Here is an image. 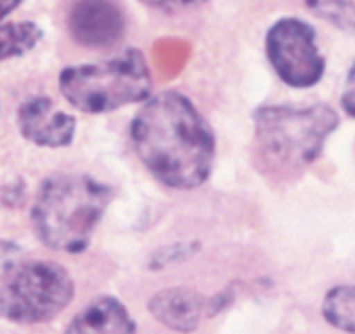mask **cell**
<instances>
[{"label":"cell","mask_w":355,"mask_h":334,"mask_svg":"<svg viewBox=\"0 0 355 334\" xmlns=\"http://www.w3.org/2000/svg\"><path fill=\"white\" fill-rule=\"evenodd\" d=\"M129 138L143 167L167 188L197 190L213 175L216 136L196 103L180 91H162L141 103Z\"/></svg>","instance_id":"cell-1"},{"label":"cell","mask_w":355,"mask_h":334,"mask_svg":"<svg viewBox=\"0 0 355 334\" xmlns=\"http://www.w3.org/2000/svg\"><path fill=\"white\" fill-rule=\"evenodd\" d=\"M251 118L254 164L275 179L293 178L312 166L340 128V115L327 103L261 105Z\"/></svg>","instance_id":"cell-2"},{"label":"cell","mask_w":355,"mask_h":334,"mask_svg":"<svg viewBox=\"0 0 355 334\" xmlns=\"http://www.w3.org/2000/svg\"><path fill=\"white\" fill-rule=\"evenodd\" d=\"M112 188L80 173H54L42 179L33 197V234L51 251L82 254L93 242L112 202Z\"/></svg>","instance_id":"cell-3"},{"label":"cell","mask_w":355,"mask_h":334,"mask_svg":"<svg viewBox=\"0 0 355 334\" xmlns=\"http://www.w3.org/2000/svg\"><path fill=\"white\" fill-rule=\"evenodd\" d=\"M58 89L77 112L103 115L145 103L153 94V78L143 51L129 47L100 63L64 67Z\"/></svg>","instance_id":"cell-4"},{"label":"cell","mask_w":355,"mask_h":334,"mask_svg":"<svg viewBox=\"0 0 355 334\" xmlns=\"http://www.w3.org/2000/svg\"><path fill=\"white\" fill-rule=\"evenodd\" d=\"M75 298V282L61 263L30 260L0 279V317L33 326L56 319Z\"/></svg>","instance_id":"cell-5"},{"label":"cell","mask_w":355,"mask_h":334,"mask_svg":"<svg viewBox=\"0 0 355 334\" xmlns=\"http://www.w3.org/2000/svg\"><path fill=\"white\" fill-rule=\"evenodd\" d=\"M265 51L275 75L293 89H312L326 73L317 32L295 16L277 19L268 28Z\"/></svg>","instance_id":"cell-6"},{"label":"cell","mask_w":355,"mask_h":334,"mask_svg":"<svg viewBox=\"0 0 355 334\" xmlns=\"http://www.w3.org/2000/svg\"><path fill=\"white\" fill-rule=\"evenodd\" d=\"M19 134L40 148H67L77 134V118L56 107L49 96H30L16 110Z\"/></svg>","instance_id":"cell-7"},{"label":"cell","mask_w":355,"mask_h":334,"mask_svg":"<svg viewBox=\"0 0 355 334\" xmlns=\"http://www.w3.org/2000/svg\"><path fill=\"white\" fill-rule=\"evenodd\" d=\"M67 23L71 39L85 49H110L125 33L124 11L115 0H77Z\"/></svg>","instance_id":"cell-8"},{"label":"cell","mask_w":355,"mask_h":334,"mask_svg":"<svg viewBox=\"0 0 355 334\" xmlns=\"http://www.w3.org/2000/svg\"><path fill=\"white\" fill-rule=\"evenodd\" d=\"M206 298L187 285H173L157 291L148 299V312L160 326L178 334H192L206 315Z\"/></svg>","instance_id":"cell-9"},{"label":"cell","mask_w":355,"mask_h":334,"mask_svg":"<svg viewBox=\"0 0 355 334\" xmlns=\"http://www.w3.org/2000/svg\"><path fill=\"white\" fill-rule=\"evenodd\" d=\"M138 326L128 306L115 296L101 295L85 303L68 322L64 334H136Z\"/></svg>","instance_id":"cell-10"},{"label":"cell","mask_w":355,"mask_h":334,"mask_svg":"<svg viewBox=\"0 0 355 334\" xmlns=\"http://www.w3.org/2000/svg\"><path fill=\"white\" fill-rule=\"evenodd\" d=\"M320 313L336 331L355 334V284H336L327 289Z\"/></svg>","instance_id":"cell-11"},{"label":"cell","mask_w":355,"mask_h":334,"mask_svg":"<svg viewBox=\"0 0 355 334\" xmlns=\"http://www.w3.org/2000/svg\"><path fill=\"white\" fill-rule=\"evenodd\" d=\"M42 30L33 21L0 23V61L25 56L42 39Z\"/></svg>","instance_id":"cell-12"},{"label":"cell","mask_w":355,"mask_h":334,"mask_svg":"<svg viewBox=\"0 0 355 334\" xmlns=\"http://www.w3.org/2000/svg\"><path fill=\"white\" fill-rule=\"evenodd\" d=\"M305 4L320 19L355 35V0H305Z\"/></svg>","instance_id":"cell-13"},{"label":"cell","mask_w":355,"mask_h":334,"mask_svg":"<svg viewBox=\"0 0 355 334\" xmlns=\"http://www.w3.org/2000/svg\"><path fill=\"white\" fill-rule=\"evenodd\" d=\"M200 244L197 240H180L157 247L148 256V270H164L173 265H182L192 260L199 253Z\"/></svg>","instance_id":"cell-14"},{"label":"cell","mask_w":355,"mask_h":334,"mask_svg":"<svg viewBox=\"0 0 355 334\" xmlns=\"http://www.w3.org/2000/svg\"><path fill=\"white\" fill-rule=\"evenodd\" d=\"M148 8L157 9V11L169 12V15H174V12H182L189 11V9H196L199 6L206 4L207 0H139Z\"/></svg>","instance_id":"cell-15"},{"label":"cell","mask_w":355,"mask_h":334,"mask_svg":"<svg viewBox=\"0 0 355 334\" xmlns=\"http://www.w3.org/2000/svg\"><path fill=\"white\" fill-rule=\"evenodd\" d=\"M340 107L348 117L355 118V61L350 64L347 77L343 80V89L340 94Z\"/></svg>","instance_id":"cell-16"},{"label":"cell","mask_w":355,"mask_h":334,"mask_svg":"<svg viewBox=\"0 0 355 334\" xmlns=\"http://www.w3.org/2000/svg\"><path fill=\"white\" fill-rule=\"evenodd\" d=\"M21 249L8 240H0V279L6 277L16 265L21 263Z\"/></svg>","instance_id":"cell-17"},{"label":"cell","mask_w":355,"mask_h":334,"mask_svg":"<svg viewBox=\"0 0 355 334\" xmlns=\"http://www.w3.org/2000/svg\"><path fill=\"white\" fill-rule=\"evenodd\" d=\"M21 4L23 0H0V23L4 21L11 12H15Z\"/></svg>","instance_id":"cell-18"}]
</instances>
